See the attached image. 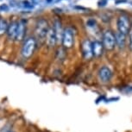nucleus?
<instances>
[{
  "instance_id": "f257e3e1",
  "label": "nucleus",
  "mask_w": 132,
  "mask_h": 132,
  "mask_svg": "<svg viewBox=\"0 0 132 132\" xmlns=\"http://www.w3.org/2000/svg\"><path fill=\"white\" fill-rule=\"evenodd\" d=\"M36 48V42L34 38H29L24 42L22 48V55L23 58L28 59L33 54L35 49Z\"/></svg>"
},
{
  "instance_id": "f03ea898",
  "label": "nucleus",
  "mask_w": 132,
  "mask_h": 132,
  "mask_svg": "<svg viewBox=\"0 0 132 132\" xmlns=\"http://www.w3.org/2000/svg\"><path fill=\"white\" fill-rule=\"evenodd\" d=\"M49 30L48 23L45 19L42 18L37 21L36 26V34L40 39H44Z\"/></svg>"
},
{
  "instance_id": "7ed1b4c3",
  "label": "nucleus",
  "mask_w": 132,
  "mask_h": 132,
  "mask_svg": "<svg viewBox=\"0 0 132 132\" xmlns=\"http://www.w3.org/2000/svg\"><path fill=\"white\" fill-rule=\"evenodd\" d=\"M103 45L107 50H112L116 45L115 35L112 32L107 30L103 35Z\"/></svg>"
},
{
  "instance_id": "20e7f679",
  "label": "nucleus",
  "mask_w": 132,
  "mask_h": 132,
  "mask_svg": "<svg viewBox=\"0 0 132 132\" xmlns=\"http://www.w3.org/2000/svg\"><path fill=\"white\" fill-rule=\"evenodd\" d=\"M62 45L66 48H70L73 45V34L70 29H66L61 37Z\"/></svg>"
},
{
  "instance_id": "39448f33",
  "label": "nucleus",
  "mask_w": 132,
  "mask_h": 132,
  "mask_svg": "<svg viewBox=\"0 0 132 132\" xmlns=\"http://www.w3.org/2000/svg\"><path fill=\"white\" fill-rule=\"evenodd\" d=\"M117 24H118V32H120L122 34L127 35L129 32V30H130V25H129V19L125 16H119Z\"/></svg>"
},
{
  "instance_id": "423d86ee",
  "label": "nucleus",
  "mask_w": 132,
  "mask_h": 132,
  "mask_svg": "<svg viewBox=\"0 0 132 132\" xmlns=\"http://www.w3.org/2000/svg\"><path fill=\"white\" fill-rule=\"evenodd\" d=\"M81 50L85 59L89 60L93 56L92 42L90 41H88V40H86V41L83 42V43L81 45Z\"/></svg>"
},
{
  "instance_id": "0eeeda50",
  "label": "nucleus",
  "mask_w": 132,
  "mask_h": 132,
  "mask_svg": "<svg viewBox=\"0 0 132 132\" xmlns=\"http://www.w3.org/2000/svg\"><path fill=\"white\" fill-rule=\"evenodd\" d=\"M112 77V72L108 67H103L98 71V78L102 82H108Z\"/></svg>"
},
{
  "instance_id": "6e6552de",
  "label": "nucleus",
  "mask_w": 132,
  "mask_h": 132,
  "mask_svg": "<svg viewBox=\"0 0 132 132\" xmlns=\"http://www.w3.org/2000/svg\"><path fill=\"white\" fill-rule=\"evenodd\" d=\"M26 33V21L25 20H20L17 25V31H16V41H22Z\"/></svg>"
},
{
  "instance_id": "1a4fd4ad",
  "label": "nucleus",
  "mask_w": 132,
  "mask_h": 132,
  "mask_svg": "<svg viewBox=\"0 0 132 132\" xmlns=\"http://www.w3.org/2000/svg\"><path fill=\"white\" fill-rule=\"evenodd\" d=\"M46 39H47V44L49 46V47H54L56 44L57 41H58V36H57V34L55 32V29L54 28H50L47 34V36H46Z\"/></svg>"
},
{
  "instance_id": "9d476101",
  "label": "nucleus",
  "mask_w": 132,
  "mask_h": 132,
  "mask_svg": "<svg viewBox=\"0 0 132 132\" xmlns=\"http://www.w3.org/2000/svg\"><path fill=\"white\" fill-rule=\"evenodd\" d=\"M17 25H18V22L13 21L9 24L8 30H7V36L11 40H16V31H17Z\"/></svg>"
},
{
  "instance_id": "9b49d317",
  "label": "nucleus",
  "mask_w": 132,
  "mask_h": 132,
  "mask_svg": "<svg viewBox=\"0 0 132 132\" xmlns=\"http://www.w3.org/2000/svg\"><path fill=\"white\" fill-rule=\"evenodd\" d=\"M92 46H93V55L96 56V57L100 56L102 54V53H103V48H104L103 43H101V42H98V41H95L92 43Z\"/></svg>"
},
{
  "instance_id": "f8f14e48",
  "label": "nucleus",
  "mask_w": 132,
  "mask_h": 132,
  "mask_svg": "<svg viewBox=\"0 0 132 132\" xmlns=\"http://www.w3.org/2000/svg\"><path fill=\"white\" fill-rule=\"evenodd\" d=\"M125 36L126 35H123L120 33V32H117L115 34V38H116V44L118 45L120 48H123L124 46H125Z\"/></svg>"
},
{
  "instance_id": "ddd939ff",
  "label": "nucleus",
  "mask_w": 132,
  "mask_h": 132,
  "mask_svg": "<svg viewBox=\"0 0 132 132\" xmlns=\"http://www.w3.org/2000/svg\"><path fill=\"white\" fill-rule=\"evenodd\" d=\"M8 27H9V24L5 19H4V18L0 19V36L4 35V33H7Z\"/></svg>"
},
{
  "instance_id": "4468645a",
  "label": "nucleus",
  "mask_w": 132,
  "mask_h": 132,
  "mask_svg": "<svg viewBox=\"0 0 132 132\" xmlns=\"http://www.w3.org/2000/svg\"><path fill=\"white\" fill-rule=\"evenodd\" d=\"M22 6L25 9H32L33 8V5H32L31 3H29L28 1H23L22 2Z\"/></svg>"
},
{
  "instance_id": "2eb2a0df",
  "label": "nucleus",
  "mask_w": 132,
  "mask_h": 132,
  "mask_svg": "<svg viewBox=\"0 0 132 132\" xmlns=\"http://www.w3.org/2000/svg\"><path fill=\"white\" fill-rule=\"evenodd\" d=\"M86 25L88 27H94L96 25V21L94 19H89L86 22Z\"/></svg>"
},
{
  "instance_id": "dca6fc26",
  "label": "nucleus",
  "mask_w": 132,
  "mask_h": 132,
  "mask_svg": "<svg viewBox=\"0 0 132 132\" xmlns=\"http://www.w3.org/2000/svg\"><path fill=\"white\" fill-rule=\"evenodd\" d=\"M9 9L10 8L7 4H2V5L0 6V11H8Z\"/></svg>"
},
{
  "instance_id": "f3484780",
  "label": "nucleus",
  "mask_w": 132,
  "mask_h": 132,
  "mask_svg": "<svg viewBox=\"0 0 132 132\" xmlns=\"http://www.w3.org/2000/svg\"><path fill=\"white\" fill-rule=\"evenodd\" d=\"M129 48L132 50V29L129 30Z\"/></svg>"
},
{
  "instance_id": "a211bd4d",
  "label": "nucleus",
  "mask_w": 132,
  "mask_h": 132,
  "mask_svg": "<svg viewBox=\"0 0 132 132\" xmlns=\"http://www.w3.org/2000/svg\"><path fill=\"white\" fill-rule=\"evenodd\" d=\"M32 3H37V2H39V0H31Z\"/></svg>"
},
{
  "instance_id": "6ab92c4d",
  "label": "nucleus",
  "mask_w": 132,
  "mask_h": 132,
  "mask_svg": "<svg viewBox=\"0 0 132 132\" xmlns=\"http://www.w3.org/2000/svg\"><path fill=\"white\" fill-rule=\"evenodd\" d=\"M8 132H14V131H8Z\"/></svg>"
},
{
  "instance_id": "aec40b11",
  "label": "nucleus",
  "mask_w": 132,
  "mask_h": 132,
  "mask_svg": "<svg viewBox=\"0 0 132 132\" xmlns=\"http://www.w3.org/2000/svg\"><path fill=\"white\" fill-rule=\"evenodd\" d=\"M0 19H1V18H0Z\"/></svg>"
}]
</instances>
